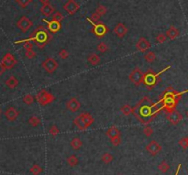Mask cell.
Listing matches in <instances>:
<instances>
[{"mask_svg": "<svg viewBox=\"0 0 188 175\" xmlns=\"http://www.w3.org/2000/svg\"><path fill=\"white\" fill-rule=\"evenodd\" d=\"M161 110H163V107L160 101L153 104L149 96H144L133 107L132 114L141 124L148 125L155 118Z\"/></svg>", "mask_w": 188, "mask_h": 175, "instance_id": "obj_1", "label": "cell"}, {"mask_svg": "<svg viewBox=\"0 0 188 175\" xmlns=\"http://www.w3.org/2000/svg\"><path fill=\"white\" fill-rule=\"evenodd\" d=\"M188 92V90L179 93L177 92L174 88L173 87H167L159 96V101L162 104L163 110L166 113L169 114L173 111L175 110L182 95Z\"/></svg>", "mask_w": 188, "mask_h": 175, "instance_id": "obj_2", "label": "cell"}, {"mask_svg": "<svg viewBox=\"0 0 188 175\" xmlns=\"http://www.w3.org/2000/svg\"><path fill=\"white\" fill-rule=\"evenodd\" d=\"M29 40L33 41L40 49H42L52 40V35L43 27L41 26L30 35Z\"/></svg>", "mask_w": 188, "mask_h": 175, "instance_id": "obj_3", "label": "cell"}, {"mask_svg": "<svg viewBox=\"0 0 188 175\" xmlns=\"http://www.w3.org/2000/svg\"><path fill=\"white\" fill-rule=\"evenodd\" d=\"M169 68H170V66L167 67V68H165V69H163L162 72H153L152 70L147 71V72L144 73V78H143V84H144V85L146 86V88H147L148 90L153 89V88L156 86V84H158V82L160 81V75H161V73H163V72H165V71L168 70Z\"/></svg>", "mask_w": 188, "mask_h": 175, "instance_id": "obj_4", "label": "cell"}, {"mask_svg": "<svg viewBox=\"0 0 188 175\" xmlns=\"http://www.w3.org/2000/svg\"><path fill=\"white\" fill-rule=\"evenodd\" d=\"M94 123V117L89 113H82L73 119V124L80 130H85Z\"/></svg>", "mask_w": 188, "mask_h": 175, "instance_id": "obj_5", "label": "cell"}, {"mask_svg": "<svg viewBox=\"0 0 188 175\" xmlns=\"http://www.w3.org/2000/svg\"><path fill=\"white\" fill-rule=\"evenodd\" d=\"M36 100L41 106H47L53 103L55 100V97L53 94L48 93L45 89L40 91L36 95Z\"/></svg>", "mask_w": 188, "mask_h": 175, "instance_id": "obj_6", "label": "cell"}, {"mask_svg": "<svg viewBox=\"0 0 188 175\" xmlns=\"http://www.w3.org/2000/svg\"><path fill=\"white\" fill-rule=\"evenodd\" d=\"M143 78H144V73L139 67H136L128 75L129 81L136 86H139L141 84H143Z\"/></svg>", "mask_w": 188, "mask_h": 175, "instance_id": "obj_7", "label": "cell"}, {"mask_svg": "<svg viewBox=\"0 0 188 175\" xmlns=\"http://www.w3.org/2000/svg\"><path fill=\"white\" fill-rule=\"evenodd\" d=\"M41 66L48 73H53L57 70V68L59 66V63L55 59L47 58L42 62Z\"/></svg>", "mask_w": 188, "mask_h": 175, "instance_id": "obj_8", "label": "cell"}, {"mask_svg": "<svg viewBox=\"0 0 188 175\" xmlns=\"http://www.w3.org/2000/svg\"><path fill=\"white\" fill-rule=\"evenodd\" d=\"M32 26H33V22L31 21V19H29L26 16L21 17L19 20L17 22V27L21 32H24V33L27 32Z\"/></svg>", "mask_w": 188, "mask_h": 175, "instance_id": "obj_9", "label": "cell"}, {"mask_svg": "<svg viewBox=\"0 0 188 175\" xmlns=\"http://www.w3.org/2000/svg\"><path fill=\"white\" fill-rule=\"evenodd\" d=\"M108 27L102 23V22H97V23H94V30L93 32L95 33V35L97 38H103L107 33H108Z\"/></svg>", "mask_w": 188, "mask_h": 175, "instance_id": "obj_10", "label": "cell"}, {"mask_svg": "<svg viewBox=\"0 0 188 175\" xmlns=\"http://www.w3.org/2000/svg\"><path fill=\"white\" fill-rule=\"evenodd\" d=\"M162 150H163L162 145L159 144L156 140L150 141V143L146 146V150L152 156H156L158 153L162 151Z\"/></svg>", "mask_w": 188, "mask_h": 175, "instance_id": "obj_11", "label": "cell"}, {"mask_svg": "<svg viewBox=\"0 0 188 175\" xmlns=\"http://www.w3.org/2000/svg\"><path fill=\"white\" fill-rule=\"evenodd\" d=\"M166 118H167V120H168L173 126H176V125H178V124L182 121L183 116H182V114H181L180 112H178L177 110H174V111H173V112L167 114V115H166Z\"/></svg>", "mask_w": 188, "mask_h": 175, "instance_id": "obj_12", "label": "cell"}, {"mask_svg": "<svg viewBox=\"0 0 188 175\" xmlns=\"http://www.w3.org/2000/svg\"><path fill=\"white\" fill-rule=\"evenodd\" d=\"M79 8H80V6L74 0H69L65 5H63V9L69 15H74Z\"/></svg>", "mask_w": 188, "mask_h": 175, "instance_id": "obj_13", "label": "cell"}, {"mask_svg": "<svg viewBox=\"0 0 188 175\" xmlns=\"http://www.w3.org/2000/svg\"><path fill=\"white\" fill-rule=\"evenodd\" d=\"M1 62H2V64L4 65V67L6 69H11L16 65L17 60L15 59V57L12 54L7 53V54H6L4 56V58L1 60Z\"/></svg>", "mask_w": 188, "mask_h": 175, "instance_id": "obj_14", "label": "cell"}, {"mask_svg": "<svg viewBox=\"0 0 188 175\" xmlns=\"http://www.w3.org/2000/svg\"><path fill=\"white\" fill-rule=\"evenodd\" d=\"M66 107H67V109H68L69 111L74 113V112H77V111L80 109V107H81V103H80V101H79L77 98L72 97V98H71V99L66 103Z\"/></svg>", "mask_w": 188, "mask_h": 175, "instance_id": "obj_15", "label": "cell"}, {"mask_svg": "<svg viewBox=\"0 0 188 175\" xmlns=\"http://www.w3.org/2000/svg\"><path fill=\"white\" fill-rule=\"evenodd\" d=\"M136 48L140 52H145L146 51H148L151 48V43H150V41L147 39L142 37V38H140L138 41V42L136 44Z\"/></svg>", "mask_w": 188, "mask_h": 175, "instance_id": "obj_16", "label": "cell"}, {"mask_svg": "<svg viewBox=\"0 0 188 175\" xmlns=\"http://www.w3.org/2000/svg\"><path fill=\"white\" fill-rule=\"evenodd\" d=\"M114 33L119 37V38H123L125 37L127 33V28L126 27L123 23H119L117 24V26L114 28Z\"/></svg>", "mask_w": 188, "mask_h": 175, "instance_id": "obj_17", "label": "cell"}, {"mask_svg": "<svg viewBox=\"0 0 188 175\" xmlns=\"http://www.w3.org/2000/svg\"><path fill=\"white\" fill-rule=\"evenodd\" d=\"M5 117H6V119L8 121H15L17 119V117H18V110L16 108L10 107L6 110Z\"/></svg>", "mask_w": 188, "mask_h": 175, "instance_id": "obj_18", "label": "cell"}, {"mask_svg": "<svg viewBox=\"0 0 188 175\" xmlns=\"http://www.w3.org/2000/svg\"><path fill=\"white\" fill-rule=\"evenodd\" d=\"M47 22V28H48V30L52 33H56L58 32L61 28H62V25H61V22H57V21H45Z\"/></svg>", "mask_w": 188, "mask_h": 175, "instance_id": "obj_19", "label": "cell"}, {"mask_svg": "<svg viewBox=\"0 0 188 175\" xmlns=\"http://www.w3.org/2000/svg\"><path fill=\"white\" fill-rule=\"evenodd\" d=\"M41 13L44 16V17H50L51 15H53L55 11V8L51 5V4H48V5H43L41 9H40Z\"/></svg>", "mask_w": 188, "mask_h": 175, "instance_id": "obj_20", "label": "cell"}, {"mask_svg": "<svg viewBox=\"0 0 188 175\" xmlns=\"http://www.w3.org/2000/svg\"><path fill=\"white\" fill-rule=\"evenodd\" d=\"M179 34H180V32H179L178 29H176L174 26H171V27L167 29L165 35H166V37H167L168 39H170V40H175V39L179 36Z\"/></svg>", "mask_w": 188, "mask_h": 175, "instance_id": "obj_21", "label": "cell"}, {"mask_svg": "<svg viewBox=\"0 0 188 175\" xmlns=\"http://www.w3.org/2000/svg\"><path fill=\"white\" fill-rule=\"evenodd\" d=\"M106 135H107L108 138H109V139H112V138H114L120 137V130H119L117 126H111V127H109V128L108 129Z\"/></svg>", "mask_w": 188, "mask_h": 175, "instance_id": "obj_22", "label": "cell"}, {"mask_svg": "<svg viewBox=\"0 0 188 175\" xmlns=\"http://www.w3.org/2000/svg\"><path fill=\"white\" fill-rule=\"evenodd\" d=\"M70 146L72 147V150H80V149L82 148V146H83V142H82V140H81L79 138L75 137V138H73L71 140V142H70Z\"/></svg>", "mask_w": 188, "mask_h": 175, "instance_id": "obj_23", "label": "cell"}, {"mask_svg": "<svg viewBox=\"0 0 188 175\" xmlns=\"http://www.w3.org/2000/svg\"><path fill=\"white\" fill-rule=\"evenodd\" d=\"M87 60H88V62H89L91 65L96 66V65H98V64L100 63L101 59H100V57H99L97 54H96V53H91V54L88 56Z\"/></svg>", "mask_w": 188, "mask_h": 175, "instance_id": "obj_24", "label": "cell"}, {"mask_svg": "<svg viewBox=\"0 0 188 175\" xmlns=\"http://www.w3.org/2000/svg\"><path fill=\"white\" fill-rule=\"evenodd\" d=\"M6 86H7L8 88L14 89V88H16V87L18 86V80L15 76H10V77L6 80Z\"/></svg>", "mask_w": 188, "mask_h": 175, "instance_id": "obj_25", "label": "cell"}, {"mask_svg": "<svg viewBox=\"0 0 188 175\" xmlns=\"http://www.w3.org/2000/svg\"><path fill=\"white\" fill-rule=\"evenodd\" d=\"M67 163L69 166L71 167H75L76 165H78L79 163V159L75 156V155H70L68 158H67Z\"/></svg>", "mask_w": 188, "mask_h": 175, "instance_id": "obj_26", "label": "cell"}, {"mask_svg": "<svg viewBox=\"0 0 188 175\" xmlns=\"http://www.w3.org/2000/svg\"><path fill=\"white\" fill-rule=\"evenodd\" d=\"M101 160H102V161H103L104 163L108 164V163H110V162H112V161H114V157H113L112 154H110V153H108V152H106V153H104V154L102 155Z\"/></svg>", "mask_w": 188, "mask_h": 175, "instance_id": "obj_27", "label": "cell"}, {"mask_svg": "<svg viewBox=\"0 0 188 175\" xmlns=\"http://www.w3.org/2000/svg\"><path fill=\"white\" fill-rule=\"evenodd\" d=\"M120 111L121 113L124 115V116H127L128 117L129 115L132 114V111H133V107H131L129 105H124L123 107H121L120 108Z\"/></svg>", "mask_w": 188, "mask_h": 175, "instance_id": "obj_28", "label": "cell"}, {"mask_svg": "<svg viewBox=\"0 0 188 175\" xmlns=\"http://www.w3.org/2000/svg\"><path fill=\"white\" fill-rule=\"evenodd\" d=\"M158 169H159V171H160L161 173H166L170 170V165H169L165 161H163L158 166Z\"/></svg>", "mask_w": 188, "mask_h": 175, "instance_id": "obj_29", "label": "cell"}, {"mask_svg": "<svg viewBox=\"0 0 188 175\" xmlns=\"http://www.w3.org/2000/svg\"><path fill=\"white\" fill-rule=\"evenodd\" d=\"M156 59V54L153 52H149L145 56H144V60L148 62V63H151L155 60Z\"/></svg>", "mask_w": 188, "mask_h": 175, "instance_id": "obj_30", "label": "cell"}, {"mask_svg": "<svg viewBox=\"0 0 188 175\" xmlns=\"http://www.w3.org/2000/svg\"><path fill=\"white\" fill-rule=\"evenodd\" d=\"M42 168L38 165V164H34L31 168H30V173L33 175H40L42 173Z\"/></svg>", "mask_w": 188, "mask_h": 175, "instance_id": "obj_31", "label": "cell"}, {"mask_svg": "<svg viewBox=\"0 0 188 175\" xmlns=\"http://www.w3.org/2000/svg\"><path fill=\"white\" fill-rule=\"evenodd\" d=\"M29 123L32 126L36 127V126H38L39 125H41V119H40V117H36V116H32V117H30V118L29 119Z\"/></svg>", "mask_w": 188, "mask_h": 175, "instance_id": "obj_32", "label": "cell"}, {"mask_svg": "<svg viewBox=\"0 0 188 175\" xmlns=\"http://www.w3.org/2000/svg\"><path fill=\"white\" fill-rule=\"evenodd\" d=\"M107 11H108V9H107V7H106L104 5H99V6L96 7V12L100 17L106 15Z\"/></svg>", "mask_w": 188, "mask_h": 175, "instance_id": "obj_33", "label": "cell"}, {"mask_svg": "<svg viewBox=\"0 0 188 175\" xmlns=\"http://www.w3.org/2000/svg\"><path fill=\"white\" fill-rule=\"evenodd\" d=\"M178 144L181 148H183L184 150H186L188 149V136L187 137H185V138H182L179 141H178Z\"/></svg>", "mask_w": 188, "mask_h": 175, "instance_id": "obj_34", "label": "cell"}, {"mask_svg": "<svg viewBox=\"0 0 188 175\" xmlns=\"http://www.w3.org/2000/svg\"><path fill=\"white\" fill-rule=\"evenodd\" d=\"M108 50V45H107L105 42H100V43L97 45V51H98L99 52H101V53L107 52Z\"/></svg>", "mask_w": 188, "mask_h": 175, "instance_id": "obj_35", "label": "cell"}, {"mask_svg": "<svg viewBox=\"0 0 188 175\" xmlns=\"http://www.w3.org/2000/svg\"><path fill=\"white\" fill-rule=\"evenodd\" d=\"M23 102H24L26 105L30 106V105H32V104L34 103V97H33L31 95H27L24 96V98H23Z\"/></svg>", "mask_w": 188, "mask_h": 175, "instance_id": "obj_36", "label": "cell"}, {"mask_svg": "<svg viewBox=\"0 0 188 175\" xmlns=\"http://www.w3.org/2000/svg\"><path fill=\"white\" fill-rule=\"evenodd\" d=\"M59 132H60V130H59V128H58L55 125H53V126L50 127V129H49V133H50V135H52L53 137H56V136L59 134Z\"/></svg>", "mask_w": 188, "mask_h": 175, "instance_id": "obj_37", "label": "cell"}, {"mask_svg": "<svg viewBox=\"0 0 188 175\" xmlns=\"http://www.w3.org/2000/svg\"><path fill=\"white\" fill-rule=\"evenodd\" d=\"M16 2H17V4L19 5L20 7L25 8L32 2V0H16Z\"/></svg>", "mask_w": 188, "mask_h": 175, "instance_id": "obj_38", "label": "cell"}, {"mask_svg": "<svg viewBox=\"0 0 188 175\" xmlns=\"http://www.w3.org/2000/svg\"><path fill=\"white\" fill-rule=\"evenodd\" d=\"M143 133H144V135L146 136V137H151L152 134H153V129H152V127L151 126H145V127H144V129H143Z\"/></svg>", "mask_w": 188, "mask_h": 175, "instance_id": "obj_39", "label": "cell"}, {"mask_svg": "<svg viewBox=\"0 0 188 175\" xmlns=\"http://www.w3.org/2000/svg\"><path fill=\"white\" fill-rule=\"evenodd\" d=\"M63 19V15L60 12H56L54 13V15H53V21H57V22H61Z\"/></svg>", "mask_w": 188, "mask_h": 175, "instance_id": "obj_40", "label": "cell"}, {"mask_svg": "<svg viewBox=\"0 0 188 175\" xmlns=\"http://www.w3.org/2000/svg\"><path fill=\"white\" fill-rule=\"evenodd\" d=\"M100 16L96 13V12H94V13H92L91 14V18H90V20L92 21V23L94 24V23H97L98 21H99V19H100Z\"/></svg>", "mask_w": 188, "mask_h": 175, "instance_id": "obj_41", "label": "cell"}, {"mask_svg": "<svg viewBox=\"0 0 188 175\" xmlns=\"http://www.w3.org/2000/svg\"><path fill=\"white\" fill-rule=\"evenodd\" d=\"M23 46H24V49H25L26 51L32 50V48H33V44H32V41H31L30 40H27V41H25Z\"/></svg>", "mask_w": 188, "mask_h": 175, "instance_id": "obj_42", "label": "cell"}, {"mask_svg": "<svg viewBox=\"0 0 188 175\" xmlns=\"http://www.w3.org/2000/svg\"><path fill=\"white\" fill-rule=\"evenodd\" d=\"M166 39H167V37H166L165 34H159V35L156 37V41H157L158 43L162 44V43L165 42Z\"/></svg>", "mask_w": 188, "mask_h": 175, "instance_id": "obj_43", "label": "cell"}, {"mask_svg": "<svg viewBox=\"0 0 188 175\" xmlns=\"http://www.w3.org/2000/svg\"><path fill=\"white\" fill-rule=\"evenodd\" d=\"M110 141H111V143H112L113 146L118 147V146H119L120 143H121V138H120V137H117V138H114L110 139Z\"/></svg>", "mask_w": 188, "mask_h": 175, "instance_id": "obj_44", "label": "cell"}, {"mask_svg": "<svg viewBox=\"0 0 188 175\" xmlns=\"http://www.w3.org/2000/svg\"><path fill=\"white\" fill-rule=\"evenodd\" d=\"M59 56L63 59V60H65V59H67L69 57V52L63 49V50H61V51L59 52Z\"/></svg>", "mask_w": 188, "mask_h": 175, "instance_id": "obj_45", "label": "cell"}, {"mask_svg": "<svg viewBox=\"0 0 188 175\" xmlns=\"http://www.w3.org/2000/svg\"><path fill=\"white\" fill-rule=\"evenodd\" d=\"M25 55H26V57L28 59H33L34 57H36V53H35V52H33V50L26 51Z\"/></svg>", "mask_w": 188, "mask_h": 175, "instance_id": "obj_46", "label": "cell"}, {"mask_svg": "<svg viewBox=\"0 0 188 175\" xmlns=\"http://www.w3.org/2000/svg\"><path fill=\"white\" fill-rule=\"evenodd\" d=\"M5 70H6V68L4 67V65L2 64V62L0 61V75L5 72Z\"/></svg>", "mask_w": 188, "mask_h": 175, "instance_id": "obj_47", "label": "cell"}, {"mask_svg": "<svg viewBox=\"0 0 188 175\" xmlns=\"http://www.w3.org/2000/svg\"><path fill=\"white\" fill-rule=\"evenodd\" d=\"M50 1H51V0H39V2L42 4V6H43V5H48V4H50Z\"/></svg>", "mask_w": 188, "mask_h": 175, "instance_id": "obj_48", "label": "cell"}, {"mask_svg": "<svg viewBox=\"0 0 188 175\" xmlns=\"http://www.w3.org/2000/svg\"><path fill=\"white\" fill-rule=\"evenodd\" d=\"M180 167H181V165H179V166H178V168H177V172H176V174H175V175L178 174V173H179V169H180Z\"/></svg>", "mask_w": 188, "mask_h": 175, "instance_id": "obj_49", "label": "cell"}, {"mask_svg": "<svg viewBox=\"0 0 188 175\" xmlns=\"http://www.w3.org/2000/svg\"><path fill=\"white\" fill-rule=\"evenodd\" d=\"M186 116H187V117H188V111H187V113H186Z\"/></svg>", "mask_w": 188, "mask_h": 175, "instance_id": "obj_50", "label": "cell"}, {"mask_svg": "<svg viewBox=\"0 0 188 175\" xmlns=\"http://www.w3.org/2000/svg\"><path fill=\"white\" fill-rule=\"evenodd\" d=\"M119 175H120V174H119Z\"/></svg>", "mask_w": 188, "mask_h": 175, "instance_id": "obj_51", "label": "cell"}]
</instances>
